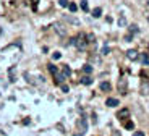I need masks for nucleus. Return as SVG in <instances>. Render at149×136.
I'll list each match as a JSON object with an SVG mask.
<instances>
[{"instance_id":"nucleus-3","label":"nucleus","mask_w":149,"mask_h":136,"mask_svg":"<svg viewBox=\"0 0 149 136\" xmlns=\"http://www.w3.org/2000/svg\"><path fill=\"white\" fill-rule=\"evenodd\" d=\"M139 92H141L143 96L149 94V81H143L141 86H139Z\"/></svg>"},{"instance_id":"nucleus-1","label":"nucleus","mask_w":149,"mask_h":136,"mask_svg":"<svg viewBox=\"0 0 149 136\" xmlns=\"http://www.w3.org/2000/svg\"><path fill=\"white\" fill-rule=\"evenodd\" d=\"M86 39H88V37H86L84 34H79L78 37H73V39H71V44L76 45L79 50H84V49L88 47V40Z\"/></svg>"},{"instance_id":"nucleus-16","label":"nucleus","mask_w":149,"mask_h":136,"mask_svg":"<svg viewBox=\"0 0 149 136\" xmlns=\"http://www.w3.org/2000/svg\"><path fill=\"white\" fill-rule=\"evenodd\" d=\"M49 70L52 71L54 75H55V73H58V70H57V66H54V65H49Z\"/></svg>"},{"instance_id":"nucleus-2","label":"nucleus","mask_w":149,"mask_h":136,"mask_svg":"<svg viewBox=\"0 0 149 136\" xmlns=\"http://www.w3.org/2000/svg\"><path fill=\"white\" fill-rule=\"evenodd\" d=\"M54 29H55V33L58 34V36H65V34H67V29H65L60 23H55V24H54Z\"/></svg>"},{"instance_id":"nucleus-14","label":"nucleus","mask_w":149,"mask_h":136,"mask_svg":"<svg viewBox=\"0 0 149 136\" xmlns=\"http://www.w3.org/2000/svg\"><path fill=\"white\" fill-rule=\"evenodd\" d=\"M68 8H70V11H73V13H74L76 10H78V7H76L74 3H68Z\"/></svg>"},{"instance_id":"nucleus-13","label":"nucleus","mask_w":149,"mask_h":136,"mask_svg":"<svg viewBox=\"0 0 149 136\" xmlns=\"http://www.w3.org/2000/svg\"><path fill=\"white\" fill-rule=\"evenodd\" d=\"M125 128H127V130H133L134 128L133 121H127V123H125Z\"/></svg>"},{"instance_id":"nucleus-6","label":"nucleus","mask_w":149,"mask_h":136,"mask_svg":"<svg viewBox=\"0 0 149 136\" xmlns=\"http://www.w3.org/2000/svg\"><path fill=\"white\" fill-rule=\"evenodd\" d=\"M101 89H102V91H110V89H112L110 83H109V81H102V83H101Z\"/></svg>"},{"instance_id":"nucleus-5","label":"nucleus","mask_w":149,"mask_h":136,"mask_svg":"<svg viewBox=\"0 0 149 136\" xmlns=\"http://www.w3.org/2000/svg\"><path fill=\"white\" fill-rule=\"evenodd\" d=\"M127 55H128V59H130V60H136V59H138V52L134 50V49H131V50L127 52Z\"/></svg>"},{"instance_id":"nucleus-22","label":"nucleus","mask_w":149,"mask_h":136,"mask_svg":"<svg viewBox=\"0 0 149 136\" xmlns=\"http://www.w3.org/2000/svg\"><path fill=\"white\" fill-rule=\"evenodd\" d=\"M133 136H144V133H143V131H136V133H133Z\"/></svg>"},{"instance_id":"nucleus-9","label":"nucleus","mask_w":149,"mask_h":136,"mask_svg":"<svg viewBox=\"0 0 149 136\" xmlns=\"http://www.w3.org/2000/svg\"><path fill=\"white\" fill-rule=\"evenodd\" d=\"M101 15H102V10H101L99 7H97V8H94V10H93V16H94V18H99Z\"/></svg>"},{"instance_id":"nucleus-15","label":"nucleus","mask_w":149,"mask_h":136,"mask_svg":"<svg viewBox=\"0 0 149 136\" xmlns=\"http://www.w3.org/2000/svg\"><path fill=\"white\" fill-rule=\"evenodd\" d=\"M70 73H71L70 68H68V66L65 65V66H63V75H65V76H70Z\"/></svg>"},{"instance_id":"nucleus-10","label":"nucleus","mask_w":149,"mask_h":136,"mask_svg":"<svg viewBox=\"0 0 149 136\" xmlns=\"http://www.w3.org/2000/svg\"><path fill=\"white\" fill-rule=\"evenodd\" d=\"M81 10H83V11H88V10H89V5H88V0H81Z\"/></svg>"},{"instance_id":"nucleus-4","label":"nucleus","mask_w":149,"mask_h":136,"mask_svg":"<svg viewBox=\"0 0 149 136\" xmlns=\"http://www.w3.org/2000/svg\"><path fill=\"white\" fill-rule=\"evenodd\" d=\"M105 105H107V107H117V105H118V99H113V97H109V99L105 100Z\"/></svg>"},{"instance_id":"nucleus-19","label":"nucleus","mask_w":149,"mask_h":136,"mask_svg":"<svg viewBox=\"0 0 149 136\" xmlns=\"http://www.w3.org/2000/svg\"><path fill=\"white\" fill-rule=\"evenodd\" d=\"M60 57H62V55H60V52H55V54L52 55V59H54V60H58Z\"/></svg>"},{"instance_id":"nucleus-12","label":"nucleus","mask_w":149,"mask_h":136,"mask_svg":"<svg viewBox=\"0 0 149 136\" xmlns=\"http://www.w3.org/2000/svg\"><path fill=\"white\" fill-rule=\"evenodd\" d=\"M83 71H84V73H88V75H89L91 71H93V66H91V65H84V66H83Z\"/></svg>"},{"instance_id":"nucleus-17","label":"nucleus","mask_w":149,"mask_h":136,"mask_svg":"<svg viewBox=\"0 0 149 136\" xmlns=\"http://www.w3.org/2000/svg\"><path fill=\"white\" fill-rule=\"evenodd\" d=\"M60 7H68V0H58Z\"/></svg>"},{"instance_id":"nucleus-18","label":"nucleus","mask_w":149,"mask_h":136,"mask_svg":"<svg viewBox=\"0 0 149 136\" xmlns=\"http://www.w3.org/2000/svg\"><path fill=\"white\" fill-rule=\"evenodd\" d=\"M130 33H131V34L138 33V29H136V26H134V24H133V26H130Z\"/></svg>"},{"instance_id":"nucleus-7","label":"nucleus","mask_w":149,"mask_h":136,"mask_svg":"<svg viewBox=\"0 0 149 136\" xmlns=\"http://www.w3.org/2000/svg\"><path fill=\"white\" fill-rule=\"evenodd\" d=\"M128 114H130V110H128V109H123V110H120L118 114H117V117H118V118H122V117H128Z\"/></svg>"},{"instance_id":"nucleus-21","label":"nucleus","mask_w":149,"mask_h":136,"mask_svg":"<svg viewBox=\"0 0 149 136\" xmlns=\"http://www.w3.org/2000/svg\"><path fill=\"white\" fill-rule=\"evenodd\" d=\"M62 91H63V92H68V86H67V84H62Z\"/></svg>"},{"instance_id":"nucleus-11","label":"nucleus","mask_w":149,"mask_h":136,"mask_svg":"<svg viewBox=\"0 0 149 136\" xmlns=\"http://www.w3.org/2000/svg\"><path fill=\"white\" fill-rule=\"evenodd\" d=\"M81 83H83V84H86V86H89L91 83H93V80H91L89 76H84V78L81 80Z\"/></svg>"},{"instance_id":"nucleus-20","label":"nucleus","mask_w":149,"mask_h":136,"mask_svg":"<svg viewBox=\"0 0 149 136\" xmlns=\"http://www.w3.org/2000/svg\"><path fill=\"white\" fill-rule=\"evenodd\" d=\"M141 60H143V62H144V63H149V57L146 55V54H144V55L141 57Z\"/></svg>"},{"instance_id":"nucleus-8","label":"nucleus","mask_w":149,"mask_h":136,"mask_svg":"<svg viewBox=\"0 0 149 136\" xmlns=\"http://www.w3.org/2000/svg\"><path fill=\"white\" fill-rule=\"evenodd\" d=\"M118 88H120V94H127V86H125V81H120Z\"/></svg>"}]
</instances>
